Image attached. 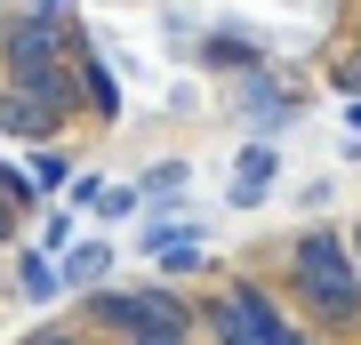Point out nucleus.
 Listing matches in <instances>:
<instances>
[{"mask_svg": "<svg viewBox=\"0 0 361 345\" xmlns=\"http://www.w3.org/2000/svg\"><path fill=\"white\" fill-rule=\"evenodd\" d=\"M289 282H297V297L313 305V321H337V329H353V321H361V273H353L345 233L313 225L305 241L289 249Z\"/></svg>", "mask_w": 361, "mask_h": 345, "instance_id": "obj_1", "label": "nucleus"}, {"mask_svg": "<svg viewBox=\"0 0 361 345\" xmlns=\"http://www.w3.org/2000/svg\"><path fill=\"white\" fill-rule=\"evenodd\" d=\"M8 89L40 104L49 121H65V104H73V73L56 64V25H40V16H25V25L8 32Z\"/></svg>", "mask_w": 361, "mask_h": 345, "instance_id": "obj_2", "label": "nucleus"}, {"mask_svg": "<svg viewBox=\"0 0 361 345\" xmlns=\"http://www.w3.org/2000/svg\"><path fill=\"white\" fill-rule=\"evenodd\" d=\"M89 321L121 329L129 345H185V329H193L169 289H97L89 297Z\"/></svg>", "mask_w": 361, "mask_h": 345, "instance_id": "obj_3", "label": "nucleus"}, {"mask_svg": "<svg viewBox=\"0 0 361 345\" xmlns=\"http://www.w3.org/2000/svg\"><path fill=\"white\" fill-rule=\"evenodd\" d=\"M209 329H217L225 345H297V329L273 313V297L249 289V282H233L217 305H209Z\"/></svg>", "mask_w": 361, "mask_h": 345, "instance_id": "obj_4", "label": "nucleus"}, {"mask_svg": "<svg viewBox=\"0 0 361 345\" xmlns=\"http://www.w3.org/2000/svg\"><path fill=\"white\" fill-rule=\"evenodd\" d=\"M0 137H25V145H40V137H56V121L40 113V104H25L16 89H0Z\"/></svg>", "mask_w": 361, "mask_h": 345, "instance_id": "obj_5", "label": "nucleus"}, {"mask_svg": "<svg viewBox=\"0 0 361 345\" xmlns=\"http://www.w3.org/2000/svg\"><path fill=\"white\" fill-rule=\"evenodd\" d=\"M265 185H273V145H249L241 161H233V201H265Z\"/></svg>", "mask_w": 361, "mask_h": 345, "instance_id": "obj_6", "label": "nucleus"}, {"mask_svg": "<svg viewBox=\"0 0 361 345\" xmlns=\"http://www.w3.org/2000/svg\"><path fill=\"white\" fill-rule=\"evenodd\" d=\"M104 265H113V249H104V241H73V249H65V273H56V289H65V282H73V289H97Z\"/></svg>", "mask_w": 361, "mask_h": 345, "instance_id": "obj_7", "label": "nucleus"}, {"mask_svg": "<svg viewBox=\"0 0 361 345\" xmlns=\"http://www.w3.org/2000/svg\"><path fill=\"white\" fill-rule=\"evenodd\" d=\"M153 265L161 273H193L201 265V241H193V233H153Z\"/></svg>", "mask_w": 361, "mask_h": 345, "instance_id": "obj_8", "label": "nucleus"}, {"mask_svg": "<svg viewBox=\"0 0 361 345\" xmlns=\"http://www.w3.org/2000/svg\"><path fill=\"white\" fill-rule=\"evenodd\" d=\"M80 80H89V97H97V113H121V89H113V73H104V64L80 49Z\"/></svg>", "mask_w": 361, "mask_h": 345, "instance_id": "obj_9", "label": "nucleus"}, {"mask_svg": "<svg viewBox=\"0 0 361 345\" xmlns=\"http://www.w3.org/2000/svg\"><path fill=\"white\" fill-rule=\"evenodd\" d=\"M16 289H25L32 305H40V297H56V265H49V257H25V265H16Z\"/></svg>", "mask_w": 361, "mask_h": 345, "instance_id": "obj_10", "label": "nucleus"}, {"mask_svg": "<svg viewBox=\"0 0 361 345\" xmlns=\"http://www.w3.org/2000/svg\"><path fill=\"white\" fill-rule=\"evenodd\" d=\"M337 89H345V97H353V104H361V49H353V56H345V64H337Z\"/></svg>", "mask_w": 361, "mask_h": 345, "instance_id": "obj_11", "label": "nucleus"}, {"mask_svg": "<svg viewBox=\"0 0 361 345\" xmlns=\"http://www.w3.org/2000/svg\"><path fill=\"white\" fill-rule=\"evenodd\" d=\"M25 16H40V25H56V16H65V0H25Z\"/></svg>", "mask_w": 361, "mask_h": 345, "instance_id": "obj_12", "label": "nucleus"}, {"mask_svg": "<svg viewBox=\"0 0 361 345\" xmlns=\"http://www.w3.org/2000/svg\"><path fill=\"white\" fill-rule=\"evenodd\" d=\"M32 345H80V337H65V329H40V337H32Z\"/></svg>", "mask_w": 361, "mask_h": 345, "instance_id": "obj_13", "label": "nucleus"}, {"mask_svg": "<svg viewBox=\"0 0 361 345\" xmlns=\"http://www.w3.org/2000/svg\"><path fill=\"white\" fill-rule=\"evenodd\" d=\"M345 249H353V265H361V225H353V233H345Z\"/></svg>", "mask_w": 361, "mask_h": 345, "instance_id": "obj_14", "label": "nucleus"}, {"mask_svg": "<svg viewBox=\"0 0 361 345\" xmlns=\"http://www.w3.org/2000/svg\"><path fill=\"white\" fill-rule=\"evenodd\" d=\"M353 128H361V104H353Z\"/></svg>", "mask_w": 361, "mask_h": 345, "instance_id": "obj_15", "label": "nucleus"}, {"mask_svg": "<svg viewBox=\"0 0 361 345\" xmlns=\"http://www.w3.org/2000/svg\"><path fill=\"white\" fill-rule=\"evenodd\" d=\"M297 345H305V337H297Z\"/></svg>", "mask_w": 361, "mask_h": 345, "instance_id": "obj_16", "label": "nucleus"}]
</instances>
